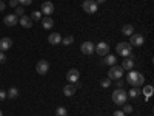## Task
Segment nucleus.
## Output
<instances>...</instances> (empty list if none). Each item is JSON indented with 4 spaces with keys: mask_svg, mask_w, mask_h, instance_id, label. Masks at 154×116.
Masks as SVG:
<instances>
[{
    "mask_svg": "<svg viewBox=\"0 0 154 116\" xmlns=\"http://www.w3.org/2000/svg\"><path fill=\"white\" fill-rule=\"evenodd\" d=\"M31 19H32V20H42V12H40V11H32Z\"/></svg>",
    "mask_w": 154,
    "mask_h": 116,
    "instance_id": "obj_26",
    "label": "nucleus"
},
{
    "mask_svg": "<svg viewBox=\"0 0 154 116\" xmlns=\"http://www.w3.org/2000/svg\"><path fill=\"white\" fill-rule=\"evenodd\" d=\"M112 101H114V104H117V105H123L126 104V99H128V95L123 88H117V90H114L112 92Z\"/></svg>",
    "mask_w": 154,
    "mask_h": 116,
    "instance_id": "obj_2",
    "label": "nucleus"
},
{
    "mask_svg": "<svg viewBox=\"0 0 154 116\" xmlns=\"http://www.w3.org/2000/svg\"><path fill=\"white\" fill-rule=\"evenodd\" d=\"M139 93H140V90H139L137 87H134V88H131L126 95H128V98H133V99H134V98H137V96H139Z\"/></svg>",
    "mask_w": 154,
    "mask_h": 116,
    "instance_id": "obj_21",
    "label": "nucleus"
},
{
    "mask_svg": "<svg viewBox=\"0 0 154 116\" xmlns=\"http://www.w3.org/2000/svg\"><path fill=\"white\" fill-rule=\"evenodd\" d=\"M122 34H125V36H131V34H134V28H133V25H123V28H122Z\"/></svg>",
    "mask_w": 154,
    "mask_h": 116,
    "instance_id": "obj_20",
    "label": "nucleus"
},
{
    "mask_svg": "<svg viewBox=\"0 0 154 116\" xmlns=\"http://www.w3.org/2000/svg\"><path fill=\"white\" fill-rule=\"evenodd\" d=\"M126 84H130L133 87H140V85L145 84V77L139 71H130L126 76Z\"/></svg>",
    "mask_w": 154,
    "mask_h": 116,
    "instance_id": "obj_1",
    "label": "nucleus"
},
{
    "mask_svg": "<svg viewBox=\"0 0 154 116\" xmlns=\"http://www.w3.org/2000/svg\"><path fill=\"white\" fill-rule=\"evenodd\" d=\"M6 99V92L5 90H0V101H5Z\"/></svg>",
    "mask_w": 154,
    "mask_h": 116,
    "instance_id": "obj_32",
    "label": "nucleus"
},
{
    "mask_svg": "<svg viewBox=\"0 0 154 116\" xmlns=\"http://www.w3.org/2000/svg\"><path fill=\"white\" fill-rule=\"evenodd\" d=\"M94 2H96V3L99 5V3H105V2H106V0H94Z\"/></svg>",
    "mask_w": 154,
    "mask_h": 116,
    "instance_id": "obj_36",
    "label": "nucleus"
},
{
    "mask_svg": "<svg viewBox=\"0 0 154 116\" xmlns=\"http://www.w3.org/2000/svg\"><path fill=\"white\" fill-rule=\"evenodd\" d=\"M130 37H131V40L128 42V44H130L131 47H142L145 44L143 36H140V34H131Z\"/></svg>",
    "mask_w": 154,
    "mask_h": 116,
    "instance_id": "obj_8",
    "label": "nucleus"
},
{
    "mask_svg": "<svg viewBox=\"0 0 154 116\" xmlns=\"http://www.w3.org/2000/svg\"><path fill=\"white\" fill-rule=\"evenodd\" d=\"M63 95H65V96H68V98L74 96V95H75V87H74L72 84H68V85H65V87H63Z\"/></svg>",
    "mask_w": 154,
    "mask_h": 116,
    "instance_id": "obj_18",
    "label": "nucleus"
},
{
    "mask_svg": "<svg viewBox=\"0 0 154 116\" xmlns=\"http://www.w3.org/2000/svg\"><path fill=\"white\" fill-rule=\"evenodd\" d=\"M100 85L103 87V88H106V87H109V85H111V81H109V79H103V81L100 82Z\"/></svg>",
    "mask_w": 154,
    "mask_h": 116,
    "instance_id": "obj_30",
    "label": "nucleus"
},
{
    "mask_svg": "<svg viewBox=\"0 0 154 116\" xmlns=\"http://www.w3.org/2000/svg\"><path fill=\"white\" fill-rule=\"evenodd\" d=\"M3 22H5V25H8V27H14V25L19 23V19H17L16 14H8V16H5Z\"/></svg>",
    "mask_w": 154,
    "mask_h": 116,
    "instance_id": "obj_14",
    "label": "nucleus"
},
{
    "mask_svg": "<svg viewBox=\"0 0 154 116\" xmlns=\"http://www.w3.org/2000/svg\"><path fill=\"white\" fill-rule=\"evenodd\" d=\"M94 50H96V45H94L93 42H83V44L80 45V51H82L83 54H86V56L93 54Z\"/></svg>",
    "mask_w": 154,
    "mask_h": 116,
    "instance_id": "obj_9",
    "label": "nucleus"
},
{
    "mask_svg": "<svg viewBox=\"0 0 154 116\" xmlns=\"http://www.w3.org/2000/svg\"><path fill=\"white\" fill-rule=\"evenodd\" d=\"M9 6L11 8H17L19 6V2H17V0H9Z\"/></svg>",
    "mask_w": 154,
    "mask_h": 116,
    "instance_id": "obj_31",
    "label": "nucleus"
},
{
    "mask_svg": "<svg viewBox=\"0 0 154 116\" xmlns=\"http://www.w3.org/2000/svg\"><path fill=\"white\" fill-rule=\"evenodd\" d=\"M40 11H42V14H45V16H51V14L54 12V5H53V2H43Z\"/></svg>",
    "mask_w": 154,
    "mask_h": 116,
    "instance_id": "obj_11",
    "label": "nucleus"
},
{
    "mask_svg": "<svg viewBox=\"0 0 154 116\" xmlns=\"http://www.w3.org/2000/svg\"><path fill=\"white\" fill-rule=\"evenodd\" d=\"M17 2H19L22 6H26V5H31V3H32V0H17Z\"/></svg>",
    "mask_w": 154,
    "mask_h": 116,
    "instance_id": "obj_29",
    "label": "nucleus"
},
{
    "mask_svg": "<svg viewBox=\"0 0 154 116\" xmlns=\"http://www.w3.org/2000/svg\"><path fill=\"white\" fill-rule=\"evenodd\" d=\"M48 42H49L51 45H59V44L62 42V36H60L59 33L49 34V36H48Z\"/></svg>",
    "mask_w": 154,
    "mask_h": 116,
    "instance_id": "obj_15",
    "label": "nucleus"
},
{
    "mask_svg": "<svg viewBox=\"0 0 154 116\" xmlns=\"http://www.w3.org/2000/svg\"><path fill=\"white\" fill-rule=\"evenodd\" d=\"M5 62H6V56H5V53L0 51V63H5Z\"/></svg>",
    "mask_w": 154,
    "mask_h": 116,
    "instance_id": "obj_33",
    "label": "nucleus"
},
{
    "mask_svg": "<svg viewBox=\"0 0 154 116\" xmlns=\"http://www.w3.org/2000/svg\"><path fill=\"white\" fill-rule=\"evenodd\" d=\"M116 51H117V54H120L122 57H128V56H131L133 47L128 42H120V44H117V47H116Z\"/></svg>",
    "mask_w": 154,
    "mask_h": 116,
    "instance_id": "obj_3",
    "label": "nucleus"
},
{
    "mask_svg": "<svg viewBox=\"0 0 154 116\" xmlns=\"http://www.w3.org/2000/svg\"><path fill=\"white\" fill-rule=\"evenodd\" d=\"M72 42H74V37H72V36H66V37H63V39H62V44H63V45H66V47L71 45Z\"/></svg>",
    "mask_w": 154,
    "mask_h": 116,
    "instance_id": "obj_25",
    "label": "nucleus"
},
{
    "mask_svg": "<svg viewBox=\"0 0 154 116\" xmlns=\"http://www.w3.org/2000/svg\"><path fill=\"white\" fill-rule=\"evenodd\" d=\"M0 116H2V110H0Z\"/></svg>",
    "mask_w": 154,
    "mask_h": 116,
    "instance_id": "obj_37",
    "label": "nucleus"
},
{
    "mask_svg": "<svg viewBox=\"0 0 154 116\" xmlns=\"http://www.w3.org/2000/svg\"><path fill=\"white\" fill-rule=\"evenodd\" d=\"M23 11H25V9H23L22 6H17V8H16V12H14V14H16L17 17H22V16H23Z\"/></svg>",
    "mask_w": 154,
    "mask_h": 116,
    "instance_id": "obj_27",
    "label": "nucleus"
},
{
    "mask_svg": "<svg viewBox=\"0 0 154 116\" xmlns=\"http://www.w3.org/2000/svg\"><path fill=\"white\" fill-rule=\"evenodd\" d=\"M123 76V68L120 65H112L108 71V77L109 79H116V81H120Z\"/></svg>",
    "mask_w": 154,
    "mask_h": 116,
    "instance_id": "obj_4",
    "label": "nucleus"
},
{
    "mask_svg": "<svg viewBox=\"0 0 154 116\" xmlns=\"http://www.w3.org/2000/svg\"><path fill=\"white\" fill-rule=\"evenodd\" d=\"M79 79H80V71L77 70V68H71V70L66 73V81H68L69 84H75Z\"/></svg>",
    "mask_w": 154,
    "mask_h": 116,
    "instance_id": "obj_6",
    "label": "nucleus"
},
{
    "mask_svg": "<svg viewBox=\"0 0 154 116\" xmlns=\"http://www.w3.org/2000/svg\"><path fill=\"white\" fill-rule=\"evenodd\" d=\"M152 92H154V88H152V85H146L145 88H143V95L146 96V99L152 95Z\"/></svg>",
    "mask_w": 154,
    "mask_h": 116,
    "instance_id": "obj_23",
    "label": "nucleus"
},
{
    "mask_svg": "<svg viewBox=\"0 0 154 116\" xmlns=\"http://www.w3.org/2000/svg\"><path fill=\"white\" fill-rule=\"evenodd\" d=\"M19 23L22 25L23 28H31V27H32V19L28 17V16H22V17L19 19Z\"/></svg>",
    "mask_w": 154,
    "mask_h": 116,
    "instance_id": "obj_16",
    "label": "nucleus"
},
{
    "mask_svg": "<svg viewBox=\"0 0 154 116\" xmlns=\"http://www.w3.org/2000/svg\"><path fill=\"white\" fill-rule=\"evenodd\" d=\"M122 68H123V70H133V68H134V57H133V56L125 57L123 62H122Z\"/></svg>",
    "mask_w": 154,
    "mask_h": 116,
    "instance_id": "obj_13",
    "label": "nucleus"
},
{
    "mask_svg": "<svg viewBox=\"0 0 154 116\" xmlns=\"http://www.w3.org/2000/svg\"><path fill=\"white\" fill-rule=\"evenodd\" d=\"M11 47H12V40H11L9 37H3V39H0V51H2V53L8 51Z\"/></svg>",
    "mask_w": 154,
    "mask_h": 116,
    "instance_id": "obj_12",
    "label": "nucleus"
},
{
    "mask_svg": "<svg viewBox=\"0 0 154 116\" xmlns=\"http://www.w3.org/2000/svg\"><path fill=\"white\" fill-rule=\"evenodd\" d=\"M112 116H125V113H123L122 110H116V111L112 113Z\"/></svg>",
    "mask_w": 154,
    "mask_h": 116,
    "instance_id": "obj_34",
    "label": "nucleus"
},
{
    "mask_svg": "<svg viewBox=\"0 0 154 116\" xmlns=\"http://www.w3.org/2000/svg\"><path fill=\"white\" fill-rule=\"evenodd\" d=\"M35 70H37L38 74H46V73L49 71V63H48V60H45V59L38 60L37 65H35Z\"/></svg>",
    "mask_w": 154,
    "mask_h": 116,
    "instance_id": "obj_7",
    "label": "nucleus"
},
{
    "mask_svg": "<svg viewBox=\"0 0 154 116\" xmlns=\"http://www.w3.org/2000/svg\"><path fill=\"white\" fill-rule=\"evenodd\" d=\"M94 51H96L99 56H106V54L109 53V47H108L106 42H100V44L96 45V50H94Z\"/></svg>",
    "mask_w": 154,
    "mask_h": 116,
    "instance_id": "obj_10",
    "label": "nucleus"
},
{
    "mask_svg": "<svg viewBox=\"0 0 154 116\" xmlns=\"http://www.w3.org/2000/svg\"><path fill=\"white\" fill-rule=\"evenodd\" d=\"M17 96H19V90L16 87H11L6 92V98H9V99H16Z\"/></svg>",
    "mask_w": 154,
    "mask_h": 116,
    "instance_id": "obj_19",
    "label": "nucleus"
},
{
    "mask_svg": "<svg viewBox=\"0 0 154 116\" xmlns=\"http://www.w3.org/2000/svg\"><path fill=\"white\" fill-rule=\"evenodd\" d=\"M42 27L45 28V30H51L54 27V20L51 19L49 16H45L43 19H42Z\"/></svg>",
    "mask_w": 154,
    "mask_h": 116,
    "instance_id": "obj_17",
    "label": "nucleus"
},
{
    "mask_svg": "<svg viewBox=\"0 0 154 116\" xmlns=\"http://www.w3.org/2000/svg\"><path fill=\"white\" fill-rule=\"evenodd\" d=\"M2 2H5V0H2Z\"/></svg>",
    "mask_w": 154,
    "mask_h": 116,
    "instance_id": "obj_38",
    "label": "nucleus"
},
{
    "mask_svg": "<svg viewBox=\"0 0 154 116\" xmlns=\"http://www.w3.org/2000/svg\"><path fill=\"white\" fill-rule=\"evenodd\" d=\"M122 111H123L125 114H126V113H131V111H133V107H131V105H126V104H123V110H122Z\"/></svg>",
    "mask_w": 154,
    "mask_h": 116,
    "instance_id": "obj_28",
    "label": "nucleus"
},
{
    "mask_svg": "<svg viewBox=\"0 0 154 116\" xmlns=\"http://www.w3.org/2000/svg\"><path fill=\"white\" fill-rule=\"evenodd\" d=\"M82 8H83L85 12H88V14H94V12L97 11V3L94 2V0H85Z\"/></svg>",
    "mask_w": 154,
    "mask_h": 116,
    "instance_id": "obj_5",
    "label": "nucleus"
},
{
    "mask_svg": "<svg viewBox=\"0 0 154 116\" xmlns=\"http://www.w3.org/2000/svg\"><path fill=\"white\" fill-rule=\"evenodd\" d=\"M5 9V2H2V0H0V11H3Z\"/></svg>",
    "mask_w": 154,
    "mask_h": 116,
    "instance_id": "obj_35",
    "label": "nucleus"
},
{
    "mask_svg": "<svg viewBox=\"0 0 154 116\" xmlns=\"http://www.w3.org/2000/svg\"><path fill=\"white\" fill-rule=\"evenodd\" d=\"M116 60H117V57L116 56H112V54H108V57L105 59V63H108V65H116Z\"/></svg>",
    "mask_w": 154,
    "mask_h": 116,
    "instance_id": "obj_22",
    "label": "nucleus"
},
{
    "mask_svg": "<svg viewBox=\"0 0 154 116\" xmlns=\"http://www.w3.org/2000/svg\"><path fill=\"white\" fill-rule=\"evenodd\" d=\"M56 116H68V110L65 107H59L56 110Z\"/></svg>",
    "mask_w": 154,
    "mask_h": 116,
    "instance_id": "obj_24",
    "label": "nucleus"
}]
</instances>
